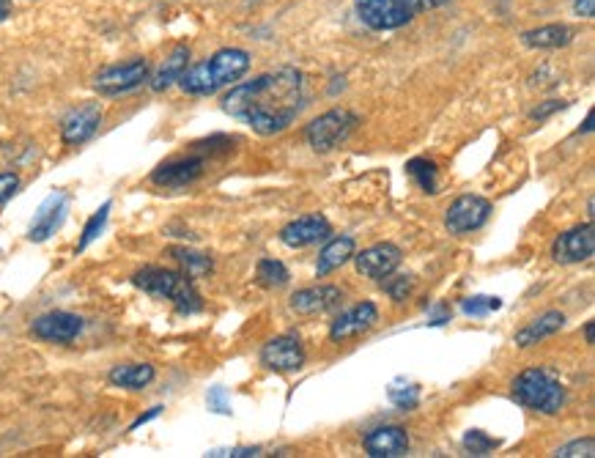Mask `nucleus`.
<instances>
[{
  "mask_svg": "<svg viewBox=\"0 0 595 458\" xmlns=\"http://www.w3.org/2000/svg\"><path fill=\"white\" fill-rule=\"evenodd\" d=\"M206 171V157L201 154H190V157H179V160L162 162L157 171L151 173V182L165 190H184L203 176Z\"/></svg>",
  "mask_w": 595,
  "mask_h": 458,
  "instance_id": "1a4fd4ad",
  "label": "nucleus"
},
{
  "mask_svg": "<svg viewBox=\"0 0 595 458\" xmlns=\"http://www.w3.org/2000/svg\"><path fill=\"white\" fill-rule=\"evenodd\" d=\"M587 217H590V220H593V217H595V203L593 201L587 203Z\"/></svg>",
  "mask_w": 595,
  "mask_h": 458,
  "instance_id": "37998d69",
  "label": "nucleus"
},
{
  "mask_svg": "<svg viewBox=\"0 0 595 458\" xmlns=\"http://www.w3.org/2000/svg\"><path fill=\"white\" fill-rule=\"evenodd\" d=\"M168 256L176 261L181 267V272L190 277V280H198V277L212 275V258L206 253H198V250H190V247H170Z\"/></svg>",
  "mask_w": 595,
  "mask_h": 458,
  "instance_id": "393cba45",
  "label": "nucleus"
},
{
  "mask_svg": "<svg viewBox=\"0 0 595 458\" xmlns=\"http://www.w3.org/2000/svg\"><path fill=\"white\" fill-rule=\"evenodd\" d=\"M464 450H467L469 456H489L491 450L497 448V439H491L486 431H478V428H472L464 434Z\"/></svg>",
  "mask_w": 595,
  "mask_h": 458,
  "instance_id": "c756f323",
  "label": "nucleus"
},
{
  "mask_svg": "<svg viewBox=\"0 0 595 458\" xmlns=\"http://www.w3.org/2000/svg\"><path fill=\"white\" fill-rule=\"evenodd\" d=\"M85 321L77 313L69 310H53V313H44L39 319L33 321V335L42 338L47 343H72L80 338Z\"/></svg>",
  "mask_w": 595,
  "mask_h": 458,
  "instance_id": "f8f14e48",
  "label": "nucleus"
},
{
  "mask_svg": "<svg viewBox=\"0 0 595 458\" xmlns=\"http://www.w3.org/2000/svg\"><path fill=\"white\" fill-rule=\"evenodd\" d=\"M110 206H113V203H110V201L102 203V206H99V209H96V212H94V217H91V220L85 223L83 236H80V242H77V253H83L85 247L91 245V242H96V239H99V234L105 231L107 214H110Z\"/></svg>",
  "mask_w": 595,
  "mask_h": 458,
  "instance_id": "cd10ccee",
  "label": "nucleus"
},
{
  "mask_svg": "<svg viewBox=\"0 0 595 458\" xmlns=\"http://www.w3.org/2000/svg\"><path fill=\"white\" fill-rule=\"evenodd\" d=\"M563 327H565L563 313H560V310H549V313H543V316H538L535 321H530L524 330L516 332V346L530 349V346H535V343H541L546 341V338L557 335Z\"/></svg>",
  "mask_w": 595,
  "mask_h": 458,
  "instance_id": "aec40b11",
  "label": "nucleus"
},
{
  "mask_svg": "<svg viewBox=\"0 0 595 458\" xmlns=\"http://www.w3.org/2000/svg\"><path fill=\"white\" fill-rule=\"evenodd\" d=\"M406 173L417 182V187L423 192H439V179H436V165L431 160H409L406 162Z\"/></svg>",
  "mask_w": 595,
  "mask_h": 458,
  "instance_id": "bb28decb",
  "label": "nucleus"
},
{
  "mask_svg": "<svg viewBox=\"0 0 595 458\" xmlns=\"http://www.w3.org/2000/svg\"><path fill=\"white\" fill-rule=\"evenodd\" d=\"M261 365L266 371L294 373L305 365V349L297 335H277L261 349Z\"/></svg>",
  "mask_w": 595,
  "mask_h": 458,
  "instance_id": "9d476101",
  "label": "nucleus"
},
{
  "mask_svg": "<svg viewBox=\"0 0 595 458\" xmlns=\"http://www.w3.org/2000/svg\"><path fill=\"white\" fill-rule=\"evenodd\" d=\"M376 321H379V308L373 302H360V305H354L332 321L330 338L335 343L349 341V338H357L362 332L371 330Z\"/></svg>",
  "mask_w": 595,
  "mask_h": 458,
  "instance_id": "f3484780",
  "label": "nucleus"
},
{
  "mask_svg": "<svg viewBox=\"0 0 595 458\" xmlns=\"http://www.w3.org/2000/svg\"><path fill=\"white\" fill-rule=\"evenodd\" d=\"M206 401H209V409L217 415H231V398L225 393V387H212Z\"/></svg>",
  "mask_w": 595,
  "mask_h": 458,
  "instance_id": "72a5a7b5",
  "label": "nucleus"
},
{
  "mask_svg": "<svg viewBox=\"0 0 595 458\" xmlns=\"http://www.w3.org/2000/svg\"><path fill=\"white\" fill-rule=\"evenodd\" d=\"M360 124V116L351 113L346 107H335V110H327L321 113L319 118H313L305 129V138H308V146L319 154H330L332 149H338L340 143H346L349 135L357 129Z\"/></svg>",
  "mask_w": 595,
  "mask_h": 458,
  "instance_id": "39448f33",
  "label": "nucleus"
},
{
  "mask_svg": "<svg viewBox=\"0 0 595 458\" xmlns=\"http://www.w3.org/2000/svg\"><path fill=\"white\" fill-rule=\"evenodd\" d=\"M585 338H587V343H590V346H593V343H595V321H587Z\"/></svg>",
  "mask_w": 595,
  "mask_h": 458,
  "instance_id": "a19ab883",
  "label": "nucleus"
},
{
  "mask_svg": "<svg viewBox=\"0 0 595 458\" xmlns=\"http://www.w3.org/2000/svg\"><path fill=\"white\" fill-rule=\"evenodd\" d=\"M387 395H390V401H393L398 409H404V412H409V409H415V406L420 404V390L409 382H393L390 384V390H387Z\"/></svg>",
  "mask_w": 595,
  "mask_h": 458,
  "instance_id": "c85d7f7f",
  "label": "nucleus"
},
{
  "mask_svg": "<svg viewBox=\"0 0 595 458\" xmlns=\"http://www.w3.org/2000/svg\"><path fill=\"white\" fill-rule=\"evenodd\" d=\"M563 107H565V102H560V99H549L546 105L535 107V110L530 113V118L532 121H543V118H549L552 113H557V110H563Z\"/></svg>",
  "mask_w": 595,
  "mask_h": 458,
  "instance_id": "c9c22d12",
  "label": "nucleus"
},
{
  "mask_svg": "<svg viewBox=\"0 0 595 458\" xmlns=\"http://www.w3.org/2000/svg\"><path fill=\"white\" fill-rule=\"evenodd\" d=\"M557 458H593L595 456V439H576L571 445H563V448L554 453Z\"/></svg>",
  "mask_w": 595,
  "mask_h": 458,
  "instance_id": "473e14b6",
  "label": "nucleus"
},
{
  "mask_svg": "<svg viewBox=\"0 0 595 458\" xmlns=\"http://www.w3.org/2000/svg\"><path fill=\"white\" fill-rule=\"evenodd\" d=\"M66 209H69V195L64 190L50 192L47 201L39 206V212L33 217L31 228H28V239L31 242H47L64 223Z\"/></svg>",
  "mask_w": 595,
  "mask_h": 458,
  "instance_id": "dca6fc26",
  "label": "nucleus"
},
{
  "mask_svg": "<svg viewBox=\"0 0 595 458\" xmlns=\"http://www.w3.org/2000/svg\"><path fill=\"white\" fill-rule=\"evenodd\" d=\"M17 190H20V176L11 171L0 173V206L9 203L17 195Z\"/></svg>",
  "mask_w": 595,
  "mask_h": 458,
  "instance_id": "f704fd0d",
  "label": "nucleus"
},
{
  "mask_svg": "<svg viewBox=\"0 0 595 458\" xmlns=\"http://www.w3.org/2000/svg\"><path fill=\"white\" fill-rule=\"evenodd\" d=\"M11 9H14V0H0V22L9 17Z\"/></svg>",
  "mask_w": 595,
  "mask_h": 458,
  "instance_id": "ea45409f",
  "label": "nucleus"
},
{
  "mask_svg": "<svg viewBox=\"0 0 595 458\" xmlns=\"http://www.w3.org/2000/svg\"><path fill=\"white\" fill-rule=\"evenodd\" d=\"M160 415H162V406H154L151 412H146V415H140L138 420H135V423L129 426V431H135V428H140V426H143V423H149V420H154V417H160Z\"/></svg>",
  "mask_w": 595,
  "mask_h": 458,
  "instance_id": "58836bf2",
  "label": "nucleus"
},
{
  "mask_svg": "<svg viewBox=\"0 0 595 458\" xmlns=\"http://www.w3.org/2000/svg\"><path fill=\"white\" fill-rule=\"evenodd\" d=\"M154 365L149 363H127V365H116L113 371H110V384H116L121 390H143V387H149L154 382Z\"/></svg>",
  "mask_w": 595,
  "mask_h": 458,
  "instance_id": "b1692460",
  "label": "nucleus"
},
{
  "mask_svg": "<svg viewBox=\"0 0 595 458\" xmlns=\"http://www.w3.org/2000/svg\"><path fill=\"white\" fill-rule=\"evenodd\" d=\"M357 253V242H354V236H335L327 242V247L321 250L319 264H316V275L324 277L340 269L346 261H351Z\"/></svg>",
  "mask_w": 595,
  "mask_h": 458,
  "instance_id": "4be33fe9",
  "label": "nucleus"
},
{
  "mask_svg": "<svg viewBox=\"0 0 595 458\" xmlns=\"http://www.w3.org/2000/svg\"><path fill=\"white\" fill-rule=\"evenodd\" d=\"M250 53L239 50V47H225L220 53H214L209 61L190 66L184 75H181L179 86L184 94L190 96H209L220 88L231 86L239 77L245 75L250 69Z\"/></svg>",
  "mask_w": 595,
  "mask_h": 458,
  "instance_id": "f03ea898",
  "label": "nucleus"
},
{
  "mask_svg": "<svg viewBox=\"0 0 595 458\" xmlns=\"http://www.w3.org/2000/svg\"><path fill=\"white\" fill-rule=\"evenodd\" d=\"M305 99V75L294 66H283L225 94L223 110L231 118L245 121L255 135L272 138L297 121Z\"/></svg>",
  "mask_w": 595,
  "mask_h": 458,
  "instance_id": "f257e3e1",
  "label": "nucleus"
},
{
  "mask_svg": "<svg viewBox=\"0 0 595 458\" xmlns=\"http://www.w3.org/2000/svg\"><path fill=\"white\" fill-rule=\"evenodd\" d=\"M132 283L146 291L151 297L168 299L170 305H176L179 313H198L203 308L201 294L195 291L192 280L184 272H173V269L162 267H146L132 275Z\"/></svg>",
  "mask_w": 595,
  "mask_h": 458,
  "instance_id": "7ed1b4c3",
  "label": "nucleus"
},
{
  "mask_svg": "<svg viewBox=\"0 0 595 458\" xmlns=\"http://www.w3.org/2000/svg\"><path fill=\"white\" fill-rule=\"evenodd\" d=\"M187 66H190V47H187V44H179V47L162 61L157 75L151 77V88H154V91H168L170 86L179 83L181 75L187 72Z\"/></svg>",
  "mask_w": 595,
  "mask_h": 458,
  "instance_id": "412c9836",
  "label": "nucleus"
},
{
  "mask_svg": "<svg viewBox=\"0 0 595 458\" xmlns=\"http://www.w3.org/2000/svg\"><path fill=\"white\" fill-rule=\"evenodd\" d=\"M401 247H395L393 242H379L371 245L362 253H354V264L357 272L362 277H371V280H382V277L393 275L395 269L401 267Z\"/></svg>",
  "mask_w": 595,
  "mask_h": 458,
  "instance_id": "4468645a",
  "label": "nucleus"
},
{
  "mask_svg": "<svg viewBox=\"0 0 595 458\" xmlns=\"http://www.w3.org/2000/svg\"><path fill=\"white\" fill-rule=\"evenodd\" d=\"M255 277H258L261 286L280 288L288 283V269L283 267V261H277V258H261V261H258V269H255Z\"/></svg>",
  "mask_w": 595,
  "mask_h": 458,
  "instance_id": "a878e982",
  "label": "nucleus"
},
{
  "mask_svg": "<svg viewBox=\"0 0 595 458\" xmlns=\"http://www.w3.org/2000/svg\"><path fill=\"white\" fill-rule=\"evenodd\" d=\"M571 39H574V31L563 22H552V25H543V28H535L521 36V42L532 50H560L565 44H571Z\"/></svg>",
  "mask_w": 595,
  "mask_h": 458,
  "instance_id": "5701e85b",
  "label": "nucleus"
},
{
  "mask_svg": "<svg viewBox=\"0 0 595 458\" xmlns=\"http://www.w3.org/2000/svg\"><path fill=\"white\" fill-rule=\"evenodd\" d=\"M447 0H420V6H423V11L425 9H436V6H445Z\"/></svg>",
  "mask_w": 595,
  "mask_h": 458,
  "instance_id": "79ce46f5",
  "label": "nucleus"
},
{
  "mask_svg": "<svg viewBox=\"0 0 595 458\" xmlns=\"http://www.w3.org/2000/svg\"><path fill=\"white\" fill-rule=\"evenodd\" d=\"M343 302V291L338 286H313L302 288L291 297V310L299 316H319V313H330Z\"/></svg>",
  "mask_w": 595,
  "mask_h": 458,
  "instance_id": "6ab92c4d",
  "label": "nucleus"
},
{
  "mask_svg": "<svg viewBox=\"0 0 595 458\" xmlns=\"http://www.w3.org/2000/svg\"><path fill=\"white\" fill-rule=\"evenodd\" d=\"M332 225L324 214H305V217H297L280 231V242L286 247H294V250H302V247L319 245L324 239H330Z\"/></svg>",
  "mask_w": 595,
  "mask_h": 458,
  "instance_id": "ddd939ff",
  "label": "nucleus"
},
{
  "mask_svg": "<svg viewBox=\"0 0 595 458\" xmlns=\"http://www.w3.org/2000/svg\"><path fill=\"white\" fill-rule=\"evenodd\" d=\"M384 280V291L390 294V299L393 302H404L406 297H409V291H412V286H415V280L409 275H395V277H382Z\"/></svg>",
  "mask_w": 595,
  "mask_h": 458,
  "instance_id": "2f4dec72",
  "label": "nucleus"
},
{
  "mask_svg": "<svg viewBox=\"0 0 595 458\" xmlns=\"http://www.w3.org/2000/svg\"><path fill=\"white\" fill-rule=\"evenodd\" d=\"M590 129H593V113L585 118V132H590Z\"/></svg>",
  "mask_w": 595,
  "mask_h": 458,
  "instance_id": "c03bdc74",
  "label": "nucleus"
},
{
  "mask_svg": "<svg viewBox=\"0 0 595 458\" xmlns=\"http://www.w3.org/2000/svg\"><path fill=\"white\" fill-rule=\"evenodd\" d=\"M209 456H228V458H250L261 456V448H231V450H212Z\"/></svg>",
  "mask_w": 595,
  "mask_h": 458,
  "instance_id": "e433bc0d",
  "label": "nucleus"
},
{
  "mask_svg": "<svg viewBox=\"0 0 595 458\" xmlns=\"http://www.w3.org/2000/svg\"><path fill=\"white\" fill-rule=\"evenodd\" d=\"M423 11L420 0H357V17L371 31L404 28Z\"/></svg>",
  "mask_w": 595,
  "mask_h": 458,
  "instance_id": "423d86ee",
  "label": "nucleus"
},
{
  "mask_svg": "<svg viewBox=\"0 0 595 458\" xmlns=\"http://www.w3.org/2000/svg\"><path fill=\"white\" fill-rule=\"evenodd\" d=\"M595 253V228L593 223L576 225L571 231L557 236L552 247V256L557 264H582Z\"/></svg>",
  "mask_w": 595,
  "mask_h": 458,
  "instance_id": "9b49d317",
  "label": "nucleus"
},
{
  "mask_svg": "<svg viewBox=\"0 0 595 458\" xmlns=\"http://www.w3.org/2000/svg\"><path fill=\"white\" fill-rule=\"evenodd\" d=\"M99 124H102V107L96 102H85L61 121V140L66 146H83L85 140L94 138Z\"/></svg>",
  "mask_w": 595,
  "mask_h": 458,
  "instance_id": "2eb2a0df",
  "label": "nucleus"
},
{
  "mask_svg": "<svg viewBox=\"0 0 595 458\" xmlns=\"http://www.w3.org/2000/svg\"><path fill=\"white\" fill-rule=\"evenodd\" d=\"M502 299L500 297H469L461 302V310L467 316H489L491 310H500Z\"/></svg>",
  "mask_w": 595,
  "mask_h": 458,
  "instance_id": "7c9ffc66",
  "label": "nucleus"
},
{
  "mask_svg": "<svg viewBox=\"0 0 595 458\" xmlns=\"http://www.w3.org/2000/svg\"><path fill=\"white\" fill-rule=\"evenodd\" d=\"M362 448L371 458H398L409 453V434L401 426H382L373 428L371 434H365Z\"/></svg>",
  "mask_w": 595,
  "mask_h": 458,
  "instance_id": "a211bd4d",
  "label": "nucleus"
},
{
  "mask_svg": "<svg viewBox=\"0 0 595 458\" xmlns=\"http://www.w3.org/2000/svg\"><path fill=\"white\" fill-rule=\"evenodd\" d=\"M149 61L146 58H132L124 64L107 66L99 75L94 77V88L102 96H118L135 91L138 86H143L149 80Z\"/></svg>",
  "mask_w": 595,
  "mask_h": 458,
  "instance_id": "0eeeda50",
  "label": "nucleus"
},
{
  "mask_svg": "<svg viewBox=\"0 0 595 458\" xmlns=\"http://www.w3.org/2000/svg\"><path fill=\"white\" fill-rule=\"evenodd\" d=\"M513 398L541 415H557L565 406V387L543 368H527L513 379Z\"/></svg>",
  "mask_w": 595,
  "mask_h": 458,
  "instance_id": "20e7f679",
  "label": "nucleus"
},
{
  "mask_svg": "<svg viewBox=\"0 0 595 458\" xmlns=\"http://www.w3.org/2000/svg\"><path fill=\"white\" fill-rule=\"evenodd\" d=\"M574 14L576 17H585V20H593L595 0H574Z\"/></svg>",
  "mask_w": 595,
  "mask_h": 458,
  "instance_id": "4c0bfd02",
  "label": "nucleus"
},
{
  "mask_svg": "<svg viewBox=\"0 0 595 458\" xmlns=\"http://www.w3.org/2000/svg\"><path fill=\"white\" fill-rule=\"evenodd\" d=\"M491 217V203L480 195H461L456 201L447 206L445 214V228L450 234L464 236L478 231L489 223Z\"/></svg>",
  "mask_w": 595,
  "mask_h": 458,
  "instance_id": "6e6552de",
  "label": "nucleus"
}]
</instances>
